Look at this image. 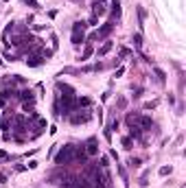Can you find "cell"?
<instances>
[{
	"label": "cell",
	"mask_w": 186,
	"mask_h": 188,
	"mask_svg": "<svg viewBox=\"0 0 186 188\" xmlns=\"http://www.w3.org/2000/svg\"><path fill=\"white\" fill-rule=\"evenodd\" d=\"M74 160V147L72 144H64L59 151H57V155H55V164H68V162H72Z\"/></svg>",
	"instance_id": "cell-1"
},
{
	"label": "cell",
	"mask_w": 186,
	"mask_h": 188,
	"mask_svg": "<svg viewBox=\"0 0 186 188\" xmlns=\"http://www.w3.org/2000/svg\"><path fill=\"white\" fill-rule=\"evenodd\" d=\"M107 162H109V157L107 155H101V168H107Z\"/></svg>",
	"instance_id": "cell-24"
},
{
	"label": "cell",
	"mask_w": 186,
	"mask_h": 188,
	"mask_svg": "<svg viewBox=\"0 0 186 188\" xmlns=\"http://www.w3.org/2000/svg\"><path fill=\"white\" fill-rule=\"evenodd\" d=\"M112 31H114V22H105L94 35H92V40H105V37H107Z\"/></svg>",
	"instance_id": "cell-4"
},
{
	"label": "cell",
	"mask_w": 186,
	"mask_h": 188,
	"mask_svg": "<svg viewBox=\"0 0 186 188\" xmlns=\"http://www.w3.org/2000/svg\"><path fill=\"white\" fill-rule=\"evenodd\" d=\"M171 171H173V168H171V166H162V168H160V175H169Z\"/></svg>",
	"instance_id": "cell-25"
},
{
	"label": "cell",
	"mask_w": 186,
	"mask_h": 188,
	"mask_svg": "<svg viewBox=\"0 0 186 188\" xmlns=\"http://www.w3.org/2000/svg\"><path fill=\"white\" fill-rule=\"evenodd\" d=\"M123 74H125V68H123V66H120V68H118V70H116V74H114V77H116V79H118V77H123Z\"/></svg>",
	"instance_id": "cell-27"
},
{
	"label": "cell",
	"mask_w": 186,
	"mask_h": 188,
	"mask_svg": "<svg viewBox=\"0 0 186 188\" xmlns=\"http://www.w3.org/2000/svg\"><path fill=\"white\" fill-rule=\"evenodd\" d=\"M86 29H88V24L83 22V20L72 24V37H70V40H72V44H74V46H79V44L83 42V33H86Z\"/></svg>",
	"instance_id": "cell-2"
},
{
	"label": "cell",
	"mask_w": 186,
	"mask_h": 188,
	"mask_svg": "<svg viewBox=\"0 0 186 188\" xmlns=\"http://www.w3.org/2000/svg\"><path fill=\"white\" fill-rule=\"evenodd\" d=\"M90 103H92V101H90L88 96H79V99H77V107H90Z\"/></svg>",
	"instance_id": "cell-15"
},
{
	"label": "cell",
	"mask_w": 186,
	"mask_h": 188,
	"mask_svg": "<svg viewBox=\"0 0 186 188\" xmlns=\"http://www.w3.org/2000/svg\"><path fill=\"white\" fill-rule=\"evenodd\" d=\"M105 11H107V9H105V5L103 2H99V0H94V5H92V15H105Z\"/></svg>",
	"instance_id": "cell-6"
},
{
	"label": "cell",
	"mask_w": 186,
	"mask_h": 188,
	"mask_svg": "<svg viewBox=\"0 0 186 188\" xmlns=\"http://www.w3.org/2000/svg\"><path fill=\"white\" fill-rule=\"evenodd\" d=\"M112 46H114V44H112V42H105L103 46H101V48H99V57H105V55L112 50Z\"/></svg>",
	"instance_id": "cell-13"
},
{
	"label": "cell",
	"mask_w": 186,
	"mask_h": 188,
	"mask_svg": "<svg viewBox=\"0 0 186 188\" xmlns=\"http://www.w3.org/2000/svg\"><path fill=\"white\" fill-rule=\"evenodd\" d=\"M5 182H7V175H5V173H0V184H5Z\"/></svg>",
	"instance_id": "cell-30"
},
{
	"label": "cell",
	"mask_w": 186,
	"mask_h": 188,
	"mask_svg": "<svg viewBox=\"0 0 186 188\" xmlns=\"http://www.w3.org/2000/svg\"><path fill=\"white\" fill-rule=\"evenodd\" d=\"M92 53H94V48H92L90 44H86V48H83V53H81V61L90 59V57H92Z\"/></svg>",
	"instance_id": "cell-12"
},
{
	"label": "cell",
	"mask_w": 186,
	"mask_h": 188,
	"mask_svg": "<svg viewBox=\"0 0 186 188\" xmlns=\"http://www.w3.org/2000/svg\"><path fill=\"white\" fill-rule=\"evenodd\" d=\"M74 188H94V184L86 177H74Z\"/></svg>",
	"instance_id": "cell-7"
},
{
	"label": "cell",
	"mask_w": 186,
	"mask_h": 188,
	"mask_svg": "<svg viewBox=\"0 0 186 188\" xmlns=\"http://www.w3.org/2000/svg\"><path fill=\"white\" fill-rule=\"evenodd\" d=\"M7 157H9V155H7V151H2V149H0V162H5Z\"/></svg>",
	"instance_id": "cell-28"
},
{
	"label": "cell",
	"mask_w": 186,
	"mask_h": 188,
	"mask_svg": "<svg viewBox=\"0 0 186 188\" xmlns=\"http://www.w3.org/2000/svg\"><path fill=\"white\" fill-rule=\"evenodd\" d=\"M33 29H35V31H44V29H46V24H35Z\"/></svg>",
	"instance_id": "cell-29"
},
{
	"label": "cell",
	"mask_w": 186,
	"mask_h": 188,
	"mask_svg": "<svg viewBox=\"0 0 186 188\" xmlns=\"http://www.w3.org/2000/svg\"><path fill=\"white\" fill-rule=\"evenodd\" d=\"M18 96H20V101H24V103H26V101H35V96H33V92H31V90H22L20 94H18Z\"/></svg>",
	"instance_id": "cell-11"
},
{
	"label": "cell",
	"mask_w": 186,
	"mask_h": 188,
	"mask_svg": "<svg viewBox=\"0 0 186 188\" xmlns=\"http://www.w3.org/2000/svg\"><path fill=\"white\" fill-rule=\"evenodd\" d=\"M22 2H26L29 7H33V9H40V2H37V0H22Z\"/></svg>",
	"instance_id": "cell-21"
},
{
	"label": "cell",
	"mask_w": 186,
	"mask_h": 188,
	"mask_svg": "<svg viewBox=\"0 0 186 188\" xmlns=\"http://www.w3.org/2000/svg\"><path fill=\"white\" fill-rule=\"evenodd\" d=\"M138 118H140V114H127V118H125V120H127V125H129V127H132V125H136V127H138Z\"/></svg>",
	"instance_id": "cell-14"
},
{
	"label": "cell",
	"mask_w": 186,
	"mask_h": 188,
	"mask_svg": "<svg viewBox=\"0 0 186 188\" xmlns=\"http://www.w3.org/2000/svg\"><path fill=\"white\" fill-rule=\"evenodd\" d=\"M120 144H123L125 149H132V144H134V140L129 138V136H123V138H120Z\"/></svg>",
	"instance_id": "cell-16"
},
{
	"label": "cell",
	"mask_w": 186,
	"mask_h": 188,
	"mask_svg": "<svg viewBox=\"0 0 186 188\" xmlns=\"http://www.w3.org/2000/svg\"><path fill=\"white\" fill-rule=\"evenodd\" d=\"M74 160H81V162H86L88 160V153L83 147H74Z\"/></svg>",
	"instance_id": "cell-10"
},
{
	"label": "cell",
	"mask_w": 186,
	"mask_h": 188,
	"mask_svg": "<svg viewBox=\"0 0 186 188\" xmlns=\"http://www.w3.org/2000/svg\"><path fill=\"white\" fill-rule=\"evenodd\" d=\"M44 61H46V59L42 57V55H33V57H31V59H26V63H29V66H31V68H37V66H42Z\"/></svg>",
	"instance_id": "cell-8"
},
{
	"label": "cell",
	"mask_w": 186,
	"mask_h": 188,
	"mask_svg": "<svg viewBox=\"0 0 186 188\" xmlns=\"http://www.w3.org/2000/svg\"><path fill=\"white\" fill-rule=\"evenodd\" d=\"M112 13H114L116 18L120 15V2H118V0H112Z\"/></svg>",
	"instance_id": "cell-17"
},
{
	"label": "cell",
	"mask_w": 186,
	"mask_h": 188,
	"mask_svg": "<svg viewBox=\"0 0 186 188\" xmlns=\"http://www.w3.org/2000/svg\"><path fill=\"white\" fill-rule=\"evenodd\" d=\"M0 66H2V59H0Z\"/></svg>",
	"instance_id": "cell-32"
},
{
	"label": "cell",
	"mask_w": 186,
	"mask_h": 188,
	"mask_svg": "<svg viewBox=\"0 0 186 188\" xmlns=\"http://www.w3.org/2000/svg\"><path fill=\"white\" fill-rule=\"evenodd\" d=\"M83 149H86L88 157H90V155H96V153H99V142H96L94 138H90L88 142H86V147H83Z\"/></svg>",
	"instance_id": "cell-5"
},
{
	"label": "cell",
	"mask_w": 186,
	"mask_h": 188,
	"mask_svg": "<svg viewBox=\"0 0 186 188\" xmlns=\"http://www.w3.org/2000/svg\"><path fill=\"white\" fill-rule=\"evenodd\" d=\"M153 107H158V101H149V103H145V109H153Z\"/></svg>",
	"instance_id": "cell-23"
},
{
	"label": "cell",
	"mask_w": 186,
	"mask_h": 188,
	"mask_svg": "<svg viewBox=\"0 0 186 188\" xmlns=\"http://www.w3.org/2000/svg\"><path fill=\"white\" fill-rule=\"evenodd\" d=\"M151 125H153V120L149 118V116H140V118H138V127H140V129H145V131H147Z\"/></svg>",
	"instance_id": "cell-9"
},
{
	"label": "cell",
	"mask_w": 186,
	"mask_h": 188,
	"mask_svg": "<svg viewBox=\"0 0 186 188\" xmlns=\"http://www.w3.org/2000/svg\"><path fill=\"white\" fill-rule=\"evenodd\" d=\"M46 127V120L44 118H37V129H44Z\"/></svg>",
	"instance_id": "cell-26"
},
{
	"label": "cell",
	"mask_w": 186,
	"mask_h": 188,
	"mask_svg": "<svg viewBox=\"0 0 186 188\" xmlns=\"http://www.w3.org/2000/svg\"><path fill=\"white\" fill-rule=\"evenodd\" d=\"M140 164H142V160H140V157H132V160H129V166H132V168H138Z\"/></svg>",
	"instance_id": "cell-19"
},
{
	"label": "cell",
	"mask_w": 186,
	"mask_h": 188,
	"mask_svg": "<svg viewBox=\"0 0 186 188\" xmlns=\"http://www.w3.org/2000/svg\"><path fill=\"white\" fill-rule=\"evenodd\" d=\"M155 77L160 79V81H164V79H166V74H164V72H162L160 68H155Z\"/></svg>",
	"instance_id": "cell-22"
},
{
	"label": "cell",
	"mask_w": 186,
	"mask_h": 188,
	"mask_svg": "<svg viewBox=\"0 0 186 188\" xmlns=\"http://www.w3.org/2000/svg\"><path fill=\"white\" fill-rule=\"evenodd\" d=\"M2 2H9V0H2Z\"/></svg>",
	"instance_id": "cell-31"
},
{
	"label": "cell",
	"mask_w": 186,
	"mask_h": 188,
	"mask_svg": "<svg viewBox=\"0 0 186 188\" xmlns=\"http://www.w3.org/2000/svg\"><path fill=\"white\" fill-rule=\"evenodd\" d=\"M86 24H88V26H96V24H99V18H96V15H90V20H88Z\"/></svg>",
	"instance_id": "cell-20"
},
{
	"label": "cell",
	"mask_w": 186,
	"mask_h": 188,
	"mask_svg": "<svg viewBox=\"0 0 186 188\" xmlns=\"http://www.w3.org/2000/svg\"><path fill=\"white\" fill-rule=\"evenodd\" d=\"M92 118V109H81V112H77V114H70V123L72 125H81V123H88V120Z\"/></svg>",
	"instance_id": "cell-3"
},
{
	"label": "cell",
	"mask_w": 186,
	"mask_h": 188,
	"mask_svg": "<svg viewBox=\"0 0 186 188\" xmlns=\"http://www.w3.org/2000/svg\"><path fill=\"white\" fill-rule=\"evenodd\" d=\"M134 46H136V48H140V46H142V35L140 33L134 35Z\"/></svg>",
	"instance_id": "cell-18"
}]
</instances>
